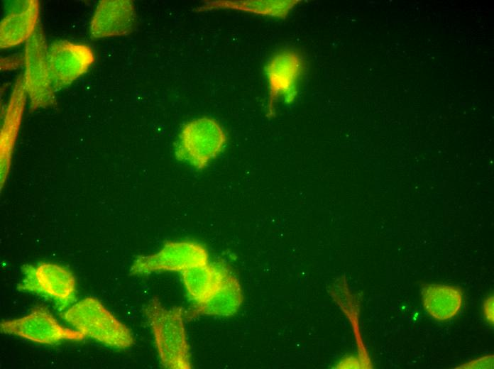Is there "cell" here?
Segmentation results:
<instances>
[{
	"label": "cell",
	"instance_id": "17",
	"mask_svg": "<svg viewBox=\"0 0 494 369\" xmlns=\"http://www.w3.org/2000/svg\"><path fill=\"white\" fill-rule=\"evenodd\" d=\"M484 315L487 321L493 325V297H488L484 304Z\"/></svg>",
	"mask_w": 494,
	"mask_h": 369
},
{
	"label": "cell",
	"instance_id": "9",
	"mask_svg": "<svg viewBox=\"0 0 494 369\" xmlns=\"http://www.w3.org/2000/svg\"><path fill=\"white\" fill-rule=\"evenodd\" d=\"M303 70L301 57L293 51H282L275 55L266 67L269 82V115L276 99L282 97L290 104L297 95V84Z\"/></svg>",
	"mask_w": 494,
	"mask_h": 369
},
{
	"label": "cell",
	"instance_id": "12",
	"mask_svg": "<svg viewBox=\"0 0 494 369\" xmlns=\"http://www.w3.org/2000/svg\"><path fill=\"white\" fill-rule=\"evenodd\" d=\"M39 1L28 0L18 11L6 16L0 23V48L6 49L26 42L39 23Z\"/></svg>",
	"mask_w": 494,
	"mask_h": 369
},
{
	"label": "cell",
	"instance_id": "5",
	"mask_svg": "<svg viewBox=\"0 0 494 369\" xmlns=\"http://www.w3.org/2000/svg\"><path fill=\"white\" fill-rule=\"evenodd\" d=\"M22 272L23 279L18 285V290L46 297L61 309L74 299L76 280L66 268L51 263H40L24 265Z\"/></svg>",
	"mask_w": 494,
	"mask_h": 369
},
{
	"label": "cell",
	"instance_id": "6",
	"mask_svg": "<svg viewBox=\"0 0 494 369\" xmlns=\"http://www.w3.org/2000/svg\"><path fill=\"white\" fill-rule=\"evenodd\" d=\"M0 329L2 333L48 345L55 344L65 340L82 341L85 338V336L78 330L60 325L52 314L43 307H36L23 317L2 321Z\"/></svg>",
	"mask_w": 494,
	"mask_h": 369
},
{
	"label": "cell",
	"instance_id": "11",
	"mask_svg": "<svg viewBox=\"0 0 494 369\" xmlns=\"http://www.w3.org/2000/svg\"><path fill=\"white\" fill-rule=\"evenodd\" d=\"M23 75L16 80L6 109L0 133L1 189L9 175L11 158L26 101Z\"/></svg>",
	"mask_w": 494,
	"mask_h": 369
},
{
	"label": "cell",
	"instance_id": "1",
	"mask_svg": "<svg viewBox=\"0 0 494 369\" xmlns=\"http://www.w3.org/2000/svg\"><path fill=\"white\" fill-rule=\"evenodd\" d=\"M144 313L162 365L170 369L192 368L182 308L168 309L154 297L145 307Z\"/></svg>",
	"mask_w": 494,
	"mask_h": 369
},
{
	"label": "cell",
	"instance_id": "13",
	"mask_svg": "<svg viewBox=\"0 0 494 369\" xmlns=\"http://www.w3.org/2000/svg\"><path fill=\"white\" fill-rule=\"evenodd\" d=\"M421 294L424 309L439 321H447L454 318L463 306V290L457 286L425 285L422 287Z\"/></svg>",
	"mask_w": 494,
	"mask_h": 369
},
{
	"label": "cell",
	"instance_id": "14",
	"mask_svg": "<svg viewBox=\"0 0 494 369\" xmlns=\"http://www.w3.org/2000/svg\"><path fill=\"white\" fill-rule=\"evenodd\" d=\"M229 272L223 265L209 262L192 267L181 273L190 297L198 304L206 301L219 290Z\"/></svg>",
	"mask_w": 494,
	"mask_h": 369
},
{
	"label": "cell",
	"instance_id": "4",
	"mask_svg": "<svg viewBox=\"0 0 494 369\" xmlns=\"http://www.w3.org/2000/svg\"><path fill=\"white\" fill-rule=\"evenodd\" d=\"M48 48L41 23L39 22L31 37L26 42L24 50V83L30 100V111L56 104L55 89L47 62Z\"/></svg>",
	"mask_w": 494,
	"mask_h": 369
},
{
	"label": "cell",
	"instance_id": "8",
	"mask_svg": "<svg viewBox=\"0 0 494 369\" xmlns=\"http://www.w3.org/2000/svg\"><path fill=\"white\" fill-rule=\"evenodd\" d=\"M47 62L55 91L67 87L84 75L94 63V55L86 44L59 40L48 48Z\"/></svg>",
	"mask_w": 494,
	"mask_h": 369
},
{
	"label": "cell",
	"instance_id": "15",
	"mask_svg": "<svg viewBox=\"0 0 494 369\" xmlns=\"http://www.w3.org/2000/svg\"><path fill=\"white\" fill-rule=\"evenodd\" d=\"M242 302L241 285L230 271L219 290L206 301L196 304L190 315L232 316L238 310Z\"/></svg>",
	"mask_w": 494,
	"mask_h": 369
},
{
	"label": "cell",
	"instance_id": "7",
	"mask_svg": "<svg viewBox=\"0 0 494 369\" xmlns=\"http://www.w3.org/2000/svg\"><path fill=\"white\" fill-rule=\"evenodd\" d=\"M207 263L209 254L202 245L191 241H167L158 253L138 256L130 271L133 275L160 271L182 272Z\"/></svg>",
	"mask_w": 494,
	"mask_h": 369
},
{
	"label": "cell",
	"instance_id": "10",
	"mask_svg": "<svg viewBox=\"0 0 494 369\" xmlns=\"http://www.w3.org/2000/svg\"><path fill=\"white\" fill-rule=\"evenodd\" d=\"M136 14L130 0H101L89 24L92 38L130 34L135 26Z\"/></svg>",
	"mask_w": 494,
	"mask_h": 369
},
{
	"label": "cell",
	"instance_id": "16",
	"mask_svg": "<svg viewBox=\"0 0 494 369\" xmlns=\"http://www.w3.org/2000/svg\"><path fill=\"white\" fill-rule=\"evenodd\" d=\"M292 3L289 1H208L199 8V11L211 10L219 8H229L246 11L255 13L271 16H284L290 9Z\"/></svg>",
	"mask_w": 494,
	"mask_h": 369
},
{
	"label": "cell",
	"instance_id": "3",
	"mask_svg": "<svg viewBox=\"0 0 494 369\" xmlns=\"http://www.w3.org/2000/svg\"><path fill=\"white\" fill-rule=\"evenodd\" d=\"M226 141V132L216 119H195L182 126L175 144V157L202 170L220 154Z\"/></svg>",
	"mask_w": 494,
	"mask_h": 369
},
{
	"label": "cell",
	"instance_id": "2",
	"mask_svg": "<svg viewBox=\"0 0 494 369\" xmlns=\"http://www.w3.org/2000/svg\"><path fill=\"white\" fill-rule=\"evenodd\" d=\"M62 318L85 336L109 346L125 349L134 343L130 329L97 298L88 297L72 305Z\"/></svg>",
	"mask_w": 494,
	"mask_h": 369
}]
</instances>
